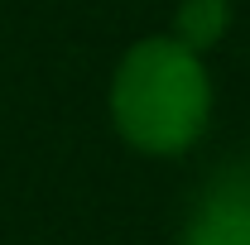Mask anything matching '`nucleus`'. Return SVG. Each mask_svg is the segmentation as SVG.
Segmentation results:
<instances>
[{
  "mask_svg": "<svg viewBox=\"0 0 250 245\" xmlns=\"http://www.w3.org/2000/svg\"><path fill=\"white\" fill-rule=\"evenodd\" d=\"M212 111V77L202 53L178 39H145L116 67L111 82V116L116 130L145 154L188 149Z\"/></svg>",
  "mask_w": 250,
  "mask_h": 245,
  "instance_id": "1",
  "label": "nucleus"
},
{
  "mask_svg": "<svg viewBox=\"0 0 250 245\" xmlns=\"http://www.w3.org/2000/svg\"><path fill=\"white\" fill-rule=\"evenodd\" d=\"M183 245H250V168H226L207 187Z\"/></svg>",
  "mask_w": 250,
  "mask_h": 245,
  "instance_id": "2",
  "label": "nucleus"
},
{
  "mask_svg": "<svg viewBox=\"0 0 250 245\" xmlns=\"http://www.w3.org/2000/svg\"><path fill=\"white\" fill-rule=\"evenodd\" d=\"M226 24H231V5L226 0H183L178 20H173V39L183 48H192V53H207L212 43H221Z\"/></svg>",
  "mask_w": 250,
  "mask_h": 245,
  "instance_id": "3",
  "label": "nucleus"
}]
</instances>
